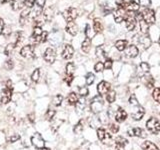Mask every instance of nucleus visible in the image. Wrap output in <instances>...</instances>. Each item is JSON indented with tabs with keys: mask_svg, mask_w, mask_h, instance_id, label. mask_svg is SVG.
<instances>
[{
	"mask_svg": "<svg viewBox=\"0 0 160 150\" xmlns=\"http://www.w3.org/2000/svg\"><path fill=\"white\" fill-rule=\"evenodd\" d=\"M32 41L34 44H39L43 43L47 40L48 38V32L43 31L41 27L39 26H34L33 28V34H32Z\"/></svg>",
	"mask_w": 160,
	"mask_h": 150,
	"instance_id": "1",
	"label": "nucleus"
},
{
	"mask_svg": "<svg viewBox=\"0 0 160 150\" xmlns=\"http://www.w3.org/2000/svg\"><path fill=\"white\" fill-rule=\"evenodd\" d=\"M104 106V100L101 95H97L92 98L91 102H90V109L94 114H98L102 112V109Z\"/></svg>",
	"mask_w": 160,
	"mask_h": 150,
	"instance_id": "2",
	"label": "nucleus"
},
{
	"mask_svg": "<svg viewBox=\"0 0 160 150\" xmlns=\"http://www.w3.org/2000/svg\"><path fill=\"white\" fill-rule=\"evenodd\" d=\"M12 91H13V83L11 80L8 79L6 83H5V88L3 89V96L1 98L2 104H7L10 102L12 96Z\"/></svg>",
	"mask_w": 160,
	"mask_h": 150,
	"instance_id": "3",
	"label": "nucleus"
},
{
	"mask_svg": "<svg viewBox=\"0 0 160 150\" xmlns=\"http://www.w3.org/2000/svg\"><path fill=\"white\" fill-rule=\"evenodd\" d=\"M146 127L150 132L153 134H157L160 132V122L157 118L151 117L147 120L146 122Z\"/></svg>",
	"mask_w": 160,
	"mask_h": 150,
	"instance_id": "4",
	"label": "nucleus"
},
{
	"mask_svg": "<svg viewBox=\"0 0 160 150\" xmlns=\"http://www.w3.org/2000/svg\"><path fill=\"white\" fill-rule=\"evenodd\" d=\"M97 137L103 144L109 145L112 143V136L110 135L104 128H98L97 129Z\"/></svg>",
	"mask_w": 160,
	"mask_h": 150,
	"instance_id": "5",
	"label": "nucleus"
},
{
	"mask_svg": "<svg viewBox=\"0 0 160 150\" xmlns=\"http://www.w3.org/2000/svg\"><path fill=\"white\" fill-rule=\"evenodd\" d=\"M141 16H142V19L148 25L154 24L155 23V20H156V18H155L154 11H153V10H151V9H145L144 11L142 12Z\"/></svg>",
	"mask_w": 160,
	"mask_h": 150,
	"instance_id": "6",
	"label": "nucleus"
},
{
	"mask_svg": "<svg viewBox=\"0 0 160 150\" xmlns=\"http://www.w3.org/2000/svg\"><path fill=\"white\" fill-rule=\"evenodd\" d=\"M63 16L67 22H71V21H74V20L76 19V17L78 16V11L76 8L69 7L63 12Z\"/></svg>",
	"mask_w": 160,
	"mask_h": 150,
	"instance_id": "7",
	"label": "nucleus"
},
{
	"mask_svg": "<svg viewBox=\"0 0 160 150\" xmlns=\"http://www.w3.org/2000/svg\"><path fill=\"white\" fill-rule=\"evenodd\" d=\"M43 58L47 63L52 64L55 61V59H56V51H55V49L52 47H48L43 54Z\"/></svg>",
	"mask_w": 160,
	"mask_h": 150,
	"instance_id": "8",
	"label": "nucleus"
},
{
	"mask_svg": "<svg viewBox=\"0 0 160 150\" xmlns=\"http://www.w3.org/2000/svg\"><path fill=\"white\" fill-rule=\"evenodd\" d=\"M31 143L33 146H35L37 149L43 148L45 145V141L43 137L40 135V133H35L33 136L31 137Z\"/></svg>",
	"mask_w": 160,
	"mask_h": 150,
	"instance_id": "9",
	"label": "nucleus"
},
{
	"mask_svg": "<svg viewBox=\"0 0 160 150\" xmlns=\"http://www.w3.org/2000/svg\"><path fill=\"white\" fill-rule=\"evenodd\" d=\"M20 55L24 58H33L35 56L34 46H32V45H26V46L22 47V49L20 50Z\"/></svg>",
	"mask_w": 160,
	"mask_h": 150,
	"instance_id": "10",
	"label": "nucleus"
},
{
	"mask_svg": "<svg viewBox=\"0 0 160 150\" xmlns=\"http://www.w3.org/2000/svg\"><path fill=\"white\" fill-rule=\"evenodd\" d=\"M127 134L129 136H135V137H140V138H146L147 136L146 132H145L142 128H139V127L130 128L127 131Z\"/></svg>",
	"mask_w": 160,
	"mask_h": 150,
	"instance_id": "11",
	"label": "nucleus"
},
{
	"mask_svg": "<svg viewBox=\"0 0 160 150\" xmlns=\"http://www.w3.org/2000/svg\"><path fill=\"white\" fill-rule=\"evenodd\" d=\"M74 54V48L70 44L64 45L63 50H62V58L65 60H69L73 57Z\"/></svg>",
	"mask_w": 160,
	"mask_h": 150,
	"instance_id": "12",
	"label": "nucleus"
},
{
	"mask_svg": "<svg viewBox=\"0 0 160 150\" xmlns=\"http://www.w3.org/2000/svg\"><path fill=\"white\" fill-rule=\"evenodd\" d=\"M110 88H111V85H110L108 82L106 81H101L97 86V91L99 93V95H102L103 94H107L110 91Z\"/></svg>",
	"mask_w": 160,
	"mask_h": 150,
	"instance_id": "13",
	"label": "nucleus"
},
{
	"mask_svg": "<svg viewBox=\"0 0 160 150\" xmlns=\"http://www.w3.org/2000/svg\"><path fill=\"white\" fill-rule=\"evenodd\" d=\"M126 118H127L126 111H125L123 108L118 107V110L116 111V113H115V121L118 123H122L126 120Z\"/></svg>",
	"mask_w": 160,
	"mask_h": 150,
	"instance_id": "14",
	"label": "nucleus"
},
{
	"mask_svg": "<svg viewBox=\"0 0 160 150\" xmlns=\"http://www.w3.org/2000/svg\"><path fill=\"white\" fill-rule=\"evenodd\" d=\"M150 70V66L149 64L146 63V62H141L137 67V74L138 76H141L143 77L144 75H146Z\"/></svg>",
	"mask_w": 160,
	"mask_h": 150,
	"instance_id": "15",
	"label": "nucleus"
},
{
	"mask_svg": "<svg viewBox=\"0 0 160 150\" xmlns=\"http://www.w3.org/2000/svg\"><path fill=\"white\" fill-rule=\"evenodd\" d=\"M114 20L116 23H121L125 19V9L123 8H117L114 11Z\"/></svg>",
	"mask_w": 160,
	"mask_h": 150,
	"instance_id": "16",
	"label": "nucleus"
},
{
	"mask_svg": "<svg viewBox=\"0 0 160 150\" xmlns=\"http://www.w3.org/2000/svg\"><path fill=\"white\" fill-rule=\"evenodd\" d=\"M66 31L70 34L72 35V36H75L77 33H78V26L77 24L75 23L74 21H71V22H67L66 24Z\"/></svg>",
	"mask_w": 160,
	"mask_h": 150,
	"instance_id": "17",
	"label": "nucleus"
},
{
	"mask_svg": "<svg viewBox=\"0 0 160 150\" xmlns=\"http://www.w3.org/2000/svg\"><path fill=\"white\" fill-rule=\"evenodd\" d=\"M137 109L135 110V112H132L131 113V117L134 119V120H136V121H138V120L140 119H142V117L144 116V114H145V110L142 106H140V105H138V106L136 107Z\"/></svg>",
	"mask_w": 160,
	"mask_h": 150,
	"instance_id": "18",
	"label": "nucleus"
},
{
	"mask_svg": "<svg viewBox=\"0 0 160 150\" xmlns=\"http://www.w3.org/2000/svg\"><path fill=\"white\" fill-rule=\"evenodd\" d=\"M125 22H126V28L129 30V31H131V30H133L135 28V25H136V19H135V17L132 16V14L130 13L127 15Z\"/></svg>",
	"mask_w": 160,
	"mask_h": 150,
	"instance_id": "19",
	"label": "nucleus"
},
{
	"mask_svg": "<svg viewBox=\"0 0 160 150\" xmlns=\"http://www.w3.org/2000/svg\"><path fill=\"white\" fill-rule=\"evenodd\" d=\"M126 144H127L126 139L121 136H118L115 139V150H124V147Z\"/></svg>",
	"mask_w": 160,
	"mask_h": 150,
	"instance_id": "20",
	"label": "nucleus"
},
{
	"mask_svg": "<svg viewBox=\"0 0 160 150\" xmlns=\"http://www.w3.org/2000/svg\"><path fill=\"white\" fill-rule=\"evenodd\" d=\"M125 50H126V55L130 58H135L138 55V48L135 45H129Z\"/></svg>",
	"mask_w": 160,
	"mask_h": 150,
	"instance_id": "21",
	"label": "nucleus"
},
{
	"mask_svg": "<svg viewBox=\"0 0 160 150\" xmlns=\"http://www.w3.org/2000/svg\"><path fill=\"white\" fill-rule=\"evenodd\" d=\"M139 4L137 2L133 1V0H131V1L129 2H126V4H125V9L129 10L130 12H136L139 10Z\"/></svg>",
	"mask_w": 160,
	"mask_h": 150,
	"instance_id": "22",
	"label": "nucleus"
},
{
	"mask_svg": "<svg viewBox=\"0 0 160 150\" xmlns=\"http://www.w3.org/2000/svg\"><path fill=\"white\" fill-rule=\"evenodd\" d=\"M31 14V8H26V9H24L22 13L20 14V23H21V25H23L25 22H27V20H28V17H29V15Z\"/></svg>",
	"mask_w": 160,
	"mask_h": 150,
	"instance_id": "23",
	"label": "nucleus"
},
{
	"mask_svg": "<svg viewBox=\"0 0 160 150\" xmlns=\"http://www.w3.org/2000/svg\"><path fill=\"white\" fill-rule=\"evenodd\" d=\"M143 78V83H144V85L146 87H148V88H152L153 86H154V79H153V77L151 76V75H144V76L142 77Z\"/></svg>",
	"mask_w": 160,
	"mask_h": 150,
	"instance_id": "24",
	"label": "nucleus"
},
{
	"mask_svg": "<svg viewBox=\"0 0 160 150\" xmlns=\"http://www.w3.org/2000/svg\"><path fill=\"white\" fill-rule=\"evenodd\" d=\"M81 49L85 53H88L90 51V49H91V38L86 37L84 39V41L82 42V45H81Z\"/></svg>",
	"mask_w": 160,
	"mask_h": 150,
	"instance_id": "25",
	"label": "nucleus"
},
{
	"mask_svg": "<svg viewBox=\"0 0 160 150\" xmlns=\"http://www.w3.org/2000/svg\"><path fill=\"white\" fill-rule=\"evenodd\" d=\"M93 28H94V31L96 33H101L103 31V25L100 21V19L96 18L93 20Z\"/></svg>",
	"mask_w": 160,
	"mask_h": 150,
	"instance_id": "26",
	"label": "nucleus"
},
{
	"mask_svg": "<svg viewBox=\"0 0 160 150\" xmlns=\"http://www.w3.org/2000/svg\"><path fill=\"white\" fill-rule=\"evenodd\" d=\"M128 46V43H127V40H118L115 43V47L118 50V51H124L125 49L127 48Z\"/></svg>",
	"mask_w": 160,
	"mask_h": 150,
	"instance_id": "27",
	"label": "nucleus"
},
{
	"mask_svg": "<svg viewBox=\"0 0 160 150\" xmlns=\"http://www.w3.org/2000/svg\"><path fill=\"white\" fill-rule=\"evenodd\" d=\"M141 148L143 150H159L158 147L151 141H145L141 144Z\"/></svg>",
	"mask_w": 160,
	"mask_h": 150,
	"instance_id": "28",
	"label": "nucleus"
},
{
	"mask_svg": "<svg viewBox=\"0 0 160 150\" xmlns=\"http://www.w3.org/2000/svg\"><path fill=\"white\" fill-rule=\"evenodd\" d=\"M139 43L140 44H142V46L146 49V48H148L150 45H151V39H150L147 35H144V36H142V37H140V39H139Z\"/></svg>",
	"mask_w": 160,
	"mask_h": 150,
	"instance_id": "29",
	"label": "nucleus"
},
{
	"mask_svg": "<svg viewBox=\"0 0 160 150\" xmlns=\"http://www.w3.org/2000/svg\"><path fill=\"white\" fill-rule=\"evenodd\" d=\"M67 101H68V104H70V105H75V104L77 103V101H78L77 94L74 93V92H71L68 95Z\"/></svg>",
	"mask_w": 160,
	"mask_h": 150,
	"instance_id": "30",
	"label": "nucleus"
},
{
	"mask_svg": "<svg viewBox=\"0 0 160 150\" xmlns=\"http://www.w3.org/2000/svg\"><path fill=\"white\" fill-rule=\"evenodd\" d=\"M75 71V65L72 62H69L66 65V75L67 76H73Z\"/></svg>",
	"mask_w": 160,
	"mask_h": 150,
	"instance_id": "31",
	"label": "nucleus"
},
{
	"mask_svg": "<svg viewBox=\"0 0 160 150\" xmlns=\"http://www.w3.org/2000/svg\"><path fill=\"white\" fill-rule=\"evenodd\" d=\"M115 98H116V92L114 90H110L106 94V100L108 101V103H113L115 101Z\"/></svg>",
	"mask_w": 160,
	"mask_h": 150,
	"instance_id": "32",
	"label": "nucleus"
},
{
	"mask_svg": "<svg viewBox=\"0 0 160 150\" xmlns=\"http://www.w3.org/2000/svg\"><path fill=\"white\" fill-rule=\"evenodd\" d=\"M63 101V96L62 95H60V94H57V95H55V96L53 97L52 99V103L55 105V106H60L61 105Z\"/></svg>",
	"mask_w": 160,
	"mask_h": 150,
	"instance_id": "33",
	"label": "nucleus"
},
{
	"mask_svg": "<svg viewBox=\"0 0 160 150\" xmlns=\"http://www.w3.org/2000/svg\"><path fill=\"white\" fill-rule=\"evenodd\" d=\"M148 29H149V25L145 22L143 19L140 20V30H141V32L144 35H146L147 32H148Z\"/></svg>",
	"mask_w": 160,
	"mask_h": 150,
	"instance_id": "34",
	"label": "nucleus"
},
{
	"mask_svg": "<svg viewBox=\"0 0 160 150\" xmlns=\"http://www.w3.org/2000/svg\"><path fill=\"white\" fill-rule=\"evenodd\" d=\"M73 131L75 134H80L83 131V120H80V121L75 125Z\"/></svg>",
	"mask_w": 160,
	"mask_h": 150,
	"instance_id": "35",
	"label": "nucleus"
},
{
	"mask_svg": "<svg viewBox=\"0 0 160 150\" xmlns=\"http://www.w3.org/2000/svg\"><path fill=\"white\" fill-rule=\"evenodd\" d=\"M75 106H76V109L78 110V112L83 111V109L85 108V100H84V98L82 97L81 99H78V101H77L76 104H75Z\"/></svg>",
	"mask_w": 160,
	"mask_h": 150,
	"instance_id": "36",
	"label": "nucleus"
},
{
	"mask_svg": "<svg viewBox=\"0 0 160 150\" xmlns=\"http://www.w3.org/2000/svg\"><path fill=\"white\" fill-rule=\"evenodd\" d=\"M40 78V69H35L33 73L31 74V80L33 82H38V80Z\"/></svg>",
	"mask_w": 160,
	"mask_h": 150,
	"instance_id": "37",
	"label": "nucleus"
},
{
	"mask_svg": "<svg viewBox=\"0 0 160 150\" xmlns=\"http://www.w3.org/2000/svg\"><path fill=\"white\" fill-rule=\"evenodd\" d=\"M15 46H16V44H15V43H10V44H8L7 46H6V48H5V50H4L5 55L9 56V55L11 54V52L13 51V49L15 48Z\"/></svg>",
	"mask_w": 160,
	"mask_h": 150,
	"instance_id": "38",
	"label": "nucleus"
},
{
	"mask_svg": "<svg viewBox=\"0 0 160 150\" xmlns=\"http://www.w3.org/2000/svg\"><path fill=\"white\" fill-rule=\"evenodd\" d=\"M152 96L154 98V100L156 102L160 103V87H157L153 90V93H152Z\"/></svg>",
	"mask_w": 160,
	"mask_h": 150,
	"instance_id": "39",
	"label": "nucleus"
},
{
	"mask_svg": "<svg viewBox=\"0 0 160 150\" xmlns=\"http://www.w3.org/2000/svg\"><path fill=\"white\" fill-rule=\"evenodd\" d=\"M94 79H95V76L93 75V73H91V72L87 73L86 77H85V80H86V84L87 85H91L94 82Z\"/></svg>",
	"mask_w": 160,
	"mask_h": 150,
	"instance_id": "40",
	"label": "nucleus"
},
{
	"mask_svg": "<svg viewBox=\"0 0 160 150\" xmlns=\"http://www.w3.org/2000/svg\"><path fill=\"white\" fill-rule=\"evenodd\" d=\"M55 113H56V112H55V110H53V109H48L46 114H45V117H46L47 120H52L54 118Z\"/></svg>",
	"mask_w": 160,
	"mask_h": 150,
	"instance_id": "41",
	"label": "nucleus"
},
{
	"mask_svg": "<svg viewBox=\"0 0 160 150\" xmlns=\"http://www.w3.org/2000/svg\"><path fill=\"white\" fill-rule=\"evenodd\" d=\"M79 94L81 97H86L88 95V88L86 86H83V87H80L79 88Z\"/></svg>",
	"mask_w": 160,
	"mask_h": 150,
	"instance_id": "42",
	"label": "nucleus"
},
{
	"mask_svg": "<svg viewBox=\"0 0 160 150\" xmlns=\"http://www.w3.org/2000/svg\"><path fill=\"white\" fill-rule=\"evenodd\" d=\"M103 69H104V63H102V62H97L96 64H95L94 70L96 72H101V71H103Z\"/></svg>",
	"mask_w": 160,
	"mask_h": 150,
	"instance_id": "43",
	"label": "nucleus"
},
{
	"mask_svg": "<svg viewBox=\"0 0 160 150\" xmlns=\"http://www.w3.org/2000/svg\"><path fill=\"white\" fill-rule=\"evenodd\" d=\"M129 104L130 105H133V106H138L139 103H138V100L136 99V96L135 95H131L129 98Z\"/></svg>",
	"mask_w": 160,
	"mask_h": 150,
	"instance_id": "44",
	"label": "nucleus"
},
{
	"mask_svg": "<svg viewBox=\"0 0 160 150\" xmlns=\"http://www.w3.org/2000/svg\"><path fill=\"white\" fill-rule=\"evenodd\" d=\"M96 55L98 57H102V56H105V52H104V49L102 46H98L96 48Z\"/></svg>",
	"mask_w": 160,
	"mask_h": 150,
	"instance_id": "45",
	"label": "nucleus"
},
{
	"mask_svg": "<svg viewBox=\"0 0 160 150\" xmlns=\"http://www.w3.org/2000/svg\"><path fill=\"white\" fill-rule=\"evenodd\" d=\"M13 67H14V63H13V61L11 59H8L6 62H5V68H6L7 70H11V69H13Z\"/></svg>",
	"mask_w": 160,
	"mask_h": 150,
	"instance_id": "46",
	"label": "nucleus"
},
{
	"mask_svg": "<svg viewBox=\"0 0 160 150\" xmlns=\"http://www.w3.org/2000/svg\"><path fill=\"white\" fill-rule=\"evenodd\" d=\"M139 4L143 7H149L151 5V0H139Z\"/></svg>",
	"mask_w": 160,
	"mask_h": 150,
	"instance_id": "47",
	"label": "nucleus"
},
{
	"mask_svg": "<svg viewBox=\"0 0 160 150\" xmlns=\"http://www.w3.org/2000/svg\"><path fill=\"white\" fill-rule=\"evenodd\" d=\"M45 2H46V0H36V1H35V5H36V7L43 9Z\"/></svg>",
	"mask_w": 160,
	"mask_h": 150,
	"instance_id": "48",
	"label": "nucleus"
},
{
	"mask_svg": "<svg viewBox=\"0 0 160 150\" xmlns=\"http://www.w3.org/2000/svg\"><path fill=\"white\" fill-rule=\"evenodd\" d=\"M19 139H20V136H19L18 134H14V135H12V136H10V137L8 138V140H9V142H10V143L16 142V141H18Z\"/></svg>",
	"mask_w": 160,
	"mask_h": 150,
	"instance_id": "49",
	"label": "nucleus"
},
{
	"mask_svg": "<svg viewBox=\"0 0 160 150\" xmlns=\"http://www.w3.org/2000/svg\"><path fill=\"white\" fill-rule=\"evenodd\" d=\"M109 128H110V131L112 133H117L119 131V126L116 124H110Z\"/></svg>",
	"mask_w": 160,
	"mask_h": 150,
	"instance_id": "50",
	"label": "nucleus"
},
{
	"mask_svg": "<svg viewBox=\"0 0 160 150\" xmlns=\"http://www.w3.org/2000/svg\"><path fill=\"white\" fill-rule=\"evenodd\" d=\"M112 64H113V62H112V60H111V59H106V61H105V63H104V68H106V69H111Z\"/></svg>",
	"mask_w": 160,
	"mask_h": 150,
	"instance_id": "51",
	"label": "nucleus"
},
{
	"mask_svg": "<svg viewBox=\"0 0 160 150\" xmlns=\"http://www.w3.org/2000/svg\"><path fill=\"white\" fill-rule=\"evenodd\" d=\"M35 1H36V0H25V5H26L28 8H32L35 4Z\"/></svg>",
	"mask_w": 160,
	"mask_h": 150,
	"instance_id": "52",
	"label": "nucleus"
},
{
	"mask_svg": "<svg viewBox=\"0 0 160 150\" xmlns=\"http://www.w3.org/2000/svg\"><path fill=\"white\" fill-rule=\"evenodd\" d=\"M90 30H91V27H90V25L89 24H86V27H85L84 32H85V34H86V37H88V38H90Z\"/></svg>",
	"mask_w": 160,
	"mask_h": 150,
	"instance_id": "53",
	"label": "nucleus"
},
{
	"mask_svg": "<svg viewBox=\"0 0 160 150\" xmlns=\"http://www.w3.org/2000/svg\"><path fill=\"white\" fill-rule=\"evenodd\" d=\"M3 30H4V21L3 19L0 18V35L3 33Z\"/></svg>",
	"mask_w": 160,
	"mask_h": 150,
	"instance_id": "54",
	"label": "nucleus"
},
{
	"mask_svg": "<svg viewBox=\"0 0 160 150\" xmlns=\"http://www.w3.org/2000/svg\"><path fill=\"white\" fill-rule=\"evenodd\" d=\"M72 80H73V76H67L66 75V78H65V81H66V83L69 85H71V82H72Z\"/></svg>",
	"mask_w": 160,
	"mask_h": 150,
	"instance_id": "55",
	"label": "nucleus"
},
{
	"mask_svg": "<svg viewBox=\"0 0 160 150\" xmlns=\"http://www.w3.org/2000/svg\"><path fill=\"white\" fill-rule=\"evenodd\" d=\"M28 118H29V121L31 123H33L34 120H35V115L33 113H30V114H28Z\"/></svg>",
	"mask_w": 160,
	"mask_h": 150,
	"instance_id": "56",
	"label": "nucleus"
},
{
	"mask_svg": "<svg viewBox=\"0 0 160 150\" xmlns=\"http://www.w3.org/2000/svg\"><path fill=\"white\" fill-rule=\"evenodd\" d=\"M38 150H50L49 148H45V147H43V148H40V149H38Z\"/></svg>",
	"mask_w": 160,
	"mask_h": 150,
	"instance_id": "57",
	"label": "nucleus"
},
{
	"mask_svg": "<svg viewBox=\"0 0 160 150\" xmlns=\"http://www.w3.org/2000/svg\"><path fill=\"white\" fill-rule=\"evenodd\" d=\"M159 45H160V37H159Z\"/></svg>",
	"mask_w": 160,
	"mask_h": 150,
	"instance_id": "58",
	"label": "nucleus"
}]
</instances>
